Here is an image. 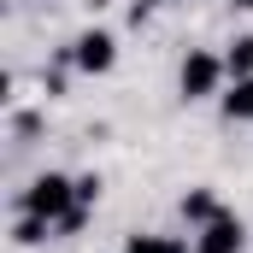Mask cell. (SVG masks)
<instances>
[{"instance_id":"6da1fadb","label":"cell","mask_w":253,"mask_h":253,"mask_svg":"<svg viewBox=\"0 0 253 253\" xmlns=\"http://www.w3.org/2000/svg\"><path fill=\"white\" fill-rule=\"evenodd\" d=\"M18 212L47 218V224H53V236H77V230L88 224V206L77 200V177H65V171H42L30 189L18 194Z\"/></svg>"},{"instance_id":"7a4b0ae2","label":"cell","mask_w":253,"mask_h":253,"mask_svg":"<svg viewBox=\"0 0 253 253\" xmlns=\"http://www.w3.org/2000/svg\"><path fill=\"white\" fill-rule=\"evenodd\" d=\"M224 77H230L224 53H212V47H189L183 65H177V94H183V106H200V100L224 94Z\"/></svg>"},{"instance_id":"3957f363","label":"cell","mask_w":253,"mask_h":253,"mask_svg":"<svg viewBox=\"0 0 253 253\" xmlns=\"http://www.w3.org/2000/svg\"><path fill=\"white\" fill-rule=\"evenodd\" d=\"M65 65H77L83 77H106L118 65V36L112 30H83L71 47H65Z\"/></svg>"},{"instance_id":"277c9868","label":"cell","mask_w":253,"mask_h":253,"mask_svg":"<svg viewBox=\"0 0 253 253\" xmlns=\"http://www.w3.org/2000/svg\"><path fill=\"white\" fill-rule=\"evenodd\" d=\"M194 253H248V224L224 206L212 224H200V230H194Z\"/></svg>"},{"instance_id":"5b68a950","label":"cell","mask_w":253,"mask_h":253,"mask_svg":"<svg viewBox=\"0 0 253 253\" xmlns=\"http://www.w3.org/2000/svg\"><path fill=\"white\" fill-rule=\"evenodd\" d=\"M177 212H183V224H189V230H200V224H212L224 206H218V194H212V189H189Z\"/></svg>"},{"instance_id":"8992f818","label":"cell","mask_w":253,"mask_h":253,"mask_svg":"<svg viewBox=\"0 0 253 253\" xmlns=\"http://www.w3.org/2000/svg\"><path fill=\"white\" fill-rule=\"evenodd\" d=\"M218 100H224V118L230 124H253V77H242L236 88H224Z\"/></svg>"},{"instance_id":"52a82bcc","label":"cell","mask_w":253,"mask_h":253,"mask_svg":"<svg viewBox=\"0 0 253 253\" xmlns=\"http://www.w3.org/2000/svg\"><path fill=\"white\" fill-rule=\"evenodd\" d=\"M47 236H53V224H47V218H30V212H18V224H12V242H18V248H42Z\"/></svg>"},{"instance_id":"ba28073f","label":"cell","mask_w":253,"mask_h":253,"mask_svg":"<svg viewBox=\"0 0 253 253\" xmlns=\"http://www.w3.org/2000/svg\"><path fill=\"white\" fill-rule=\"evenodd\" d=\"M124 253H189V242L183 236H129Z\"/></svg>"},{"instance_id":"9c48e42d","label":"cell","mask_w":253,"mask_h":253,"mask_svg":"<svg viewBox=\"0 0 253 253\" xmlns=\"http://www.w3.org/2000/svg\"><path fill=\"white\" fill-rule=\"evenodd\" d=\"M224 65H230V77H236V83L253 77V36H236V42H230V53H224Z\"/></svg>"},{"instance_id":"30bf717a","label":"cell","mask_w":253,"mask_h":253,"mask_svg":"<svg viewBox=\"0 0 253 253\" xmlns=\"http://www.w3.org/2000/svg\"><path fill=\"white\" fill-rule=\"evenodd\" d=\"M77 200H83V206H94V200H100V177H94V171H88V177H77Z\"/></svg>"},{"instance_id":"8fae6325","label":"cell","mask_w":253,"mask_h":253,"mask_svg":"<svg viewBox=\"0 0 253 253\" xmlns=\"http://www.w3.org/2000/svg\"><path fill=\"white\" fill-rule=\"evenodd\" d=\"M230 6H236V12H253V0H230Z\"/></svg>"},{"instance_id":"7c38bea8","label":"cell","mask_w":253,"mask_h":253,"mask_svg":"<svg viewBox=\"0 0 253 253\" xmlns=\"http://www.w3.org/2000/svg\"><path fill=\"white\" fill-rule=\"evenodd\" d=\"M147 6H177V0H147Z\"/></svg>"}]
</instances>
